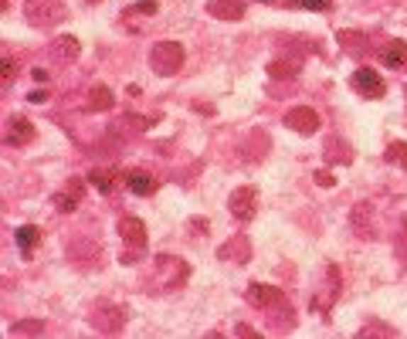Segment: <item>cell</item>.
<instances>
[{"mask_svg":"<svg viewBox=\"0 0 407 339\" xmlns=\"http://www.w3.org/2000/svg\"><path fill=\"white\" fill-rule=\"evenodd\" d=\"M360 336H394L391 326H380V323H370L360 329Z\"/></svg>","mask_w":407,"mask_h":339,"instance_id":"484cf974","label":"cell"},{"mask_svg":"<svg viewBox=\"0 0 407 339\" xmlns=\"http://www.w3.org/2000/svg\"><path fill=\"white\" fill-rule=\"evenodd\" d=\"M85 180H89V184H92L95 190H99V194H109L112 184L119 180V173H116V170H92V173H89Z\"/></svg>","mask_w":407,"mask_h":339,"instance_id":"ffe728a7","label":"cell"},{"mask_svg":"<svg viewBox=\"0 0 407 339\" xmlns=\"http://www.w3.org/2000/svg\"><path fill=\"white\" fill-rule=\"evenodd\" d=\"M123 180L136 197H150V194H157V187H160V180L153 173H146V170H129V173H123Z\"/></svg>","mask_w":407,"mask_h":339,"instance_id":"30bf717a","label":"cell"},{"mask_svg":"<svg viewBox=\"0 0 407 339\" xmlns=\"http://www.w3.org/2000/svg\"><path fill=\"white\" fill-rule=\"evenodd\" d=\"M190 228H194V231H207V217H194Z\"/></svg>","mask_w":407,"mask_h":339,"instance_id":"d6a6232c","label":"cell"},{"mask_svg":"<svg viewBox=\"0 0 407 339\" xmlns=\"http://www.w3.org/2000/svg\"><path fill=\"white\" fill-rule=\"evenodd\" d=\"M268 72L275 78H296L299 75V65L296 62H272L268 65Z\"/></svg>","mask_w":407,"mask_h":339,"instance_id":"cb8c5ba5","label":"cell"},{"mask_svg":"<svg viewBox=\"0 0 407 339\" xmlns=\"http://www.w3.org/2000/svg\"><path fill=\"white\" fill-rule=\"evenodd\" d=\"M55 207H58L62 214H72V211L79 207V197H72L68 190H65V194H55Z\"/></svg>","mask_w":407,"mask_h":339,"instance_id":"d4e9b609","label":"cell"},{"mask_svg":"<svg viewBox=\"0 0 407 339\" xmlns=\"http://www.w3.org/2000/svg\"><path fill=\"white\" fill-rule=\"evenodd\" d=\"M14 241H17V248H21V255H31L34 245L41 241V228H34V224H21V228L14 231Z\"/></svg>","mask_w":407,"mask_h":339,"instance_id":"d6986e66","label":"cell"},{"mask_svg":"<svg viewBox=\"0 0 407 339\" xmlns=\"http://www.w3.org/2000/svg\"><path fill=\"white\" fill-rule=\"evenodd\" d=\"M218 258L221 262H235V265H248L251 262V245L245 234H235L228 245L218 248Z\"/></svg>","mask_w":407,"mask_h":339,"instance_id":"9c48e42d","label":"cell"},{"mask_svg":"<svg viewBox=\"0 0 407 339\" xmlns=\"http://www.w3.org/2000/svg\"><path fill=\"white\" fill-rule=\"evenodd\" d=\"M340 285H343V278H340V268H336V265H326V295H323V299H313V309H316V312H329L333 299L340 295Z\"/></svg>","mask_w":407,"mask_h":339,"instance_id":"4fadbf2b","label":"cell"},{"mask_svg":"<svg viewBox=\"0 0 407 339\" xmlns=\"http://www.w3.org/2000/svg\"><path fill=\"white\" fill-rule=\"evenodd\" d=\"M150 68L160 78H170L184 68V45L180 41H157L150 48Z\"/></svg>","mask_w":407,"mask_h":339,"instance_id":"3957f363","label":"cell"},{"mask_svg":"<svg viewBox=\"0 0 407 339\" xmlns=\"http://www.w3.org/2000/svg\"><path fill=\"white\" fill-rule=\"evenodd\" d=\"M31 139H34V126L28 123V119H21V116H17V119L7 123V136H4L7 146H28Z\"/></svg>","mask_w":407,"mask_h":339,"instance_id":"9a60e30c","label":"cell"},{"mask_svg":"<svg viewBox=\"0 0 407 339\" xmlns=\"http://www.w3.org/2000/svg\"><path fill=\"white\" fill-rule=\"evenodd\" d=\"M187 278H190V265L184 258H173V255H157L153 258V282L160 285V292L180 289Z\"/></svg>","mask_w":407,"mask_h":339,"instance_id":"7a4b0ae2","label":"cell"},{"mask_svg":"<svg viewBox=\"0 0 407 339\" xmlns=\"http://www.w3.org/2000/svg\"><path fill=\"white\" fill-rule=\"evenodd\" d=\"M207 14L218 17V21H241L245 4L241 0H207Z\"/></svg>","mask_w":407,"mask_h":339,"instance_id":"5bb4252c","label":"cell"},{"mask_svg":"<svg viewBox=\"0 0 407 339\" xmlns=\"http://www.w3.org/2000/svg\"><path fill=\"white\" fill-rule=\"evenodd\" d=\"M157 11H160L157 0H140V4H133V7H126L123 11V24L126 28H133V21H150Z\"/></svg>","mask_w":407,"mask_h":339,"instance_id":"e0dca14e","label":"cell"},{"mask_svg":"<svg viewBox=\"0 0 407 339\" xmlns=\"http://www.w3.org/2000/svg\"><path fill=\"white\" fill-rule=\"evenodd\" d=\"M235 333H238V336H255V329H251V326H238Z\"/></svg>","mask_w":407,"mask_h":339,"instance_id":"836d02e7","label":"cell"},{"mask_svg":"<svg viewBox=\"0 0 407 339\" xmlns=\"http://www.w3.org/2000/svg\"><path fill=\"white\" fill-rule=\"evenodd\" d=\"M24 17L38 31H51L68 17V7L62 0H24Z\"/></svg>","mask_w":407,"mask_h":339,"instance_id":"6da1fadb","label":"cell"},{"mask_svg":"<svg viewBox=\"0 0 407 339\" xmlns=\"http://www.w3.org/2000/svg\"><path fill=\"white\" fill-rule=\"evenodd\" d=\"M126 126H133L136 133H143V129H150V119H143V116H123Z\"/></svg>","mask_w":407,"mask_h":339,"instance_id":"f1b7e54d","label":"cell"},{"mask_svg":"<svg viewBox=\"0 0 407 339\" xmlns=\"http://www.w3.org/2000/svg\"><path fill=\"white\" fill-rule=\"evenodd\" d=\"M112 106H116V99H112L109 85H92V89H89V109H92V112H109Z\"/></svg>","mask_w":407,"mask_h":339,"instance_id":"ac0fdd59","label":"cell"},{"mask_svg":"<svg viewBox=\"0 0 407 339\" xmlns=\"http://www.w3.org/2000/svg\"><path fill=\"white\" fill-rule=\"evenodd\" d=\"M313 180H316V184H319V187H333V184H336L329 170H316V177H313Z\"/></svg>","mask_w":407,"mask_h":339,"instance_id":"f546056e","label":"cell"},{"mask_svg":"<svg viewBox=\"0 0 407 339\" xmlns=\"http://www.w3.org/2000/svg\"><path fill=\"white\" fill-rule=\"evenodd\" d=\"M14 78H17V62L14 58H4V89H11Z\"/></svg>","mask_w":407,"mask_h":339,"instance_id":"83f0119b","label":"cell"},{"mask_svg":"<svg viewBox=\"0 0 407 339\" xmlns=\"http://www.w3.org/2000/svg\"><path fill=\"white\" fill-rule=\"evenodd\" d=\"M384 156H387V163H397V167H404V170H407V143H404V139L391 143Z\"/></svg>","mask_w":407,"mask_h":339,"instance_id":"7402d4cb","label":"cell"},{"mask_svg":"<svg viewBox=\"0 0 407 339\" xmlns=\"http://www.w3.org/2000/svg\"><path fill=\"white\" fill-rule=\"evenodd\" d=\"M299 7H306V11H333V0H292Z\"/></svg>","mask_w":407,"mask_h":339,"instance_id":"4316f807","label":"cell"},{"mask_svg":"<svg viewBox=\"0 0 407 339\" xmlns=\"http://www.w3.org/2000/svg\"><path fill=\"white\" fill-rule=\"evenodd\" d=\"M380 62L387 68H407V41H391L380 48Z\"/></svg>","mask_w":407,"mask_h":339,"instance_id":"2e32d148","label":"cell"},{"mask_svg":"<svg viewBox=\"0 0 407 339\" xmlns=\"http://www.w3.org/2000/svg\"><path fill=\"white\" fill-rule=\"evenodd\" d=\"M48 99H51V95H48V92H45V89H34V92H31V95H28V102H34V106H45Z\"/></svg>","mask_w":407,"mask_h":339,"instance_id":"4dcf8cb0","label":"cell"},{"mask_svg":"<svg viewBox=\"0 0 407 339\" xmlns=\"http://www.w3.org/2000/svg\"><path fill=\"white\" fill-rule=\"evenodd\" d=\"M404 92H407V89H404Z\"/></svg>","mask_w":407,"mask_h":339,"instance_id":"f35d334b","label":"cell"},{"mask_svg":"<svg viewBox=\"0 0 407 339\" xmlns=\"http://www.w3.org/2000/svg\"><path fill=\"white\" fill-rule=\"evenodd\" d=\"M92 326L99 329V333H119L126 326V309L123 306H112V302H95V309H92Z\"/></svg>","mask_w":407,"mask_h":339,"instance_id":"8992f818","label":"cell"},{"mask_svg":"<svg viewBox=\"0 0 407 339\" xmlns=\"http://www.w3.org/2000/svg\"><path fill=\"white\" fill-rule=\"evenodd\" d=\"M228 211H231V217H238L241 224H248L251 217L258 214V190H255L251 184L231 190V197H228Z\"/></svg>","mask_w":407,"mask_h":339,"instance_id":"5b68a950","label":"cell"},{"mask_svg":"<svg viewBox=\"0 0 407 339\" xmlns=\"http://www.w3.org/2000/svg\"><path fill=\"white\" fill-rule=\"evenodd\" d=\"M11 333H14V336H38V333H45V323H41V319H24V323L11 326Z\"/></svg>","mask_w":407,"mask_h":339,"instance_id":"603a6c76","label":"cell"},{"mask_svg":"<svg viewBox=\"0 0 407 339\" xmlns=\"http://www.w3.org/2000/svg\"><path fill=\"white\" fill-rule=\"evenodd\" d=\"M353 224H357L360 238H374V228H370V204H357V207H353Z\"/></svg>","mask_w":407,"mask_h":339,"instance_id":"44dd1931","label":"cell"},{"mask_svg":"<svg viewBox=\"0 0 407 339\" xmlns=\"http://www.w3.org/2000/svg\"><path fill=\"white\" fill-rule=\"evenodd\" d=\"M79 55H82V45H79V38H72V34H62V38L51 41V58L55 62L68 65V62H75Z\"/></svg>","mask_w":407,"mask_h":339,"instance_id":"7c38bea8","label":"cell"},{"mask_svg":"<svg viewBox=\"0 0 407 339\" xmlns=\"http://www.w3.org/2000/svg\"><path fill=\"white\" fill-rule=\"evenodd\" d=\"M68 194L82 201V180H79V177H72V180H68Z\"/></svg>","mask_w":407,"mask_h":339,"instance_id":"1f68e13d","label":"cell"},{"mask_svg":"<svg viewBox=\"0 0 407 339\" xmlns=\"http://www.w3.org/2000/svg\"><path fill=\"white\" fill-rule=\"evenodd\" d=\"M262 4H272V0H262Z\"/></svg>","mask_w":407,"mask_h":339,"instance_id":"74e56055","label":"cell"},{"mask_svg":"<svg viewBox=\"0 0 407 339\" xmlns=\"http://www.w3.org/2000/svg\"><path fill=\"white\" fill-rule=\"evenodd\" d=\"M116 228H119V234H123V241L129 248H136V251H140V248L146 245V224H143L140 217H119V224H116Z\"/></svg>","mask_w":407,"mask_h":339,"instance_id":"8fae6325","label":"cell"},{"mask_svg":"<svg viewBox=\"0 0 407 339\" xmlns=\"http://www.w3.org/2000/svg\"><path fill=\"white\" fill-rule=\"evenodd\" d=\"M404 234H407V214H404Z\"/></svg>","mask_w":407,"mask_h":339,"instance_id":"8d00e7d4","label":"cell"},{"mask_svg":"<svg viewBox=\"0 0 407 339\" xmlns=\"http://www.w3.org/2000/svg\"><path fill=\"white\" fill-rule=\"evenodd\" d=\"M285 126L296 129L299 136H313L316 129H319V116H316L309 106H296V109L285 112Z\"/></svg>","mask_w":407,"mask_h":339,"instance_id":"ba28073f","label":"cell"},{"mask_svg":"<svg viewBox=\"0 0 407 339\" xmlns=\"http://www.w3.org/2000/svg\"><path fill=\"white\" fill-rule=\"evenodd\" d=\"M31 75H34V78H38V82H48V72H45V68H34Z\"/></svg>","mask_w":407,"mask_h":339,"instance_id":"e575fe53","label":"cell"},{"mask_svg":"<svg viewBox=\"0 0 407 339\" xmlns=\"http://www.w3.org/2000/svg\"><path fill=\"white\" fill-rule=\"evenodd\" d=\"M85 4H102V0H85Z\"/></svg>","mask_w":407,"mask_h":339,"instance_id":"d590c367","label":"cell"},{"mask_svg":"<svg viewBox=\"0 0 407 339\" xmlns=\"http://www.w3.org/2000/svg\"><path fill=\"white\" fill-rule=\"evenodd\" d=\"M353 89H357L363 99H370V102H377V99L387 95V85H384L380 72H374L370 65H360V68L353 72Z\"/></svg>","mask_w":407,"mask_h":339,"instance_id":"52a82bcc","label":"cell"},{"mask_svg":"<svg viewBox=\"0 0 407 339\" xmlns=\"http://www.w3.org/2000/svg\"><path fill=\"white\" fill-rule=\"evenodd\" d=\"M245 299H248L255 309H285V312H292V306H289V299L282 295V289L265 285V282H251L248 289H245Z\"/></svg>","mask_w":407,"mask_h":339,"instance_id":"277c9868","label":"cell"}]
</instances>
